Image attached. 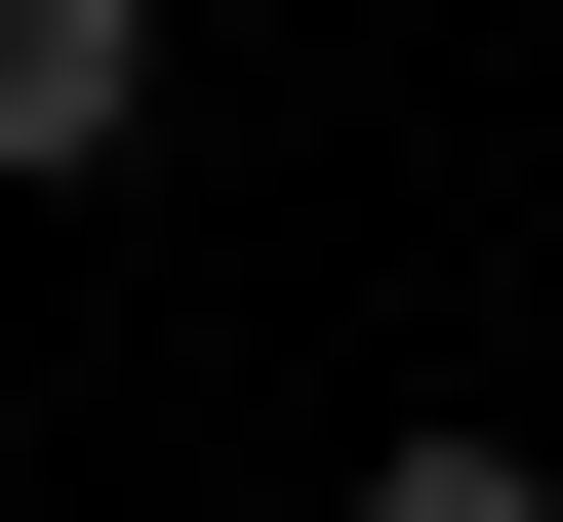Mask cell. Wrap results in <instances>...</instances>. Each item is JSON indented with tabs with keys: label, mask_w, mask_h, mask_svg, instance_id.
<instances>
[{
	"label": "cell",
	"mask_w": 563,
	"mask_h": 522,
	"mask_svg": "<svg viewBox=\"0 0 563 522\" xmlns=\"http://www.w3.org/2000/svg\"><path fill=\"white\" fill-rule=\"evenodd\" d=\"M121 121H162V0H0V201H81Z\"/></svg>",
	"instance_id": "6da1fadb"
},
{
	"label": "cell",
	"mask_w": 563,
	"mask_h": 522,
	"mask_svg": "<svg viewBox=\"0 0 563 522\" xmlns=\"http://www.w3.org/2000/svg\"><path fill=\"white\" fill-rule=\"evenodd\" d=\"M363 522H563V482H523V442H363Z\"/></svg>",
	"instance_id": "7a4b0ae2"
}]
</instances>
